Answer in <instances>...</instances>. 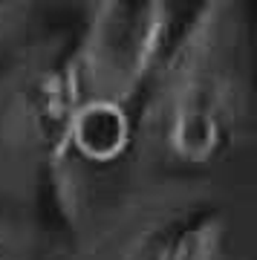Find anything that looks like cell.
I'll return each instance as SVG.
<instances>
[{"label":"cell","mask_w":257,"mask_h":260,"mask_svg":"<svg viewBox=\"0 0 257 260\" xmlns=\"http://www.w3.org/2000/svg\"><path fill=\"white\" fill-rule=\"evenodd\" d=\"M176 145L185 156L202 159L214 145V121L205 113H185L176 124Z\"/></svg>","instance_id":"cell-2"},{"label":"cell","mask_w":257,"mask_h":260,"mask_svg":"<svg viewBox=\"0 0 257 260\" xmlns=\"http://www.w3.org/2000/svg\"><path fill=\"white\" fill-rule=\"evenodd\" d=\"M130 142L127 113L116 102L99 99L78 110L73 121V145L90 162H113Z\"/></svg>","instance_id":"cell-1"}]
</instances>
